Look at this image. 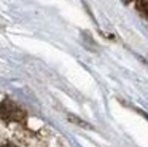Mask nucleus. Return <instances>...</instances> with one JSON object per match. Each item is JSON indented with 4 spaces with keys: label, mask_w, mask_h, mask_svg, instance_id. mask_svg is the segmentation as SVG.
Returning <instances> with one entry per match:
<instances>
[{
    "label": "nucleus",
    "mask_w": 148,
    "mask_h": 147,
    "mask_svg": "<svg viewBox=\"0 0 148 147\" xmlns=\"http://www.w3.org/2000/svg\"><path fill=\"white\" fill-rule=\"evenodd\" d=\"M0 118L7 123H21L26 120V110L11 99L0 102Z\"/></svg>",
    "instance_id": "nucleus-1"
},
{
    "label": "nucleus",
    "mask_w": 148,
    "mask_h": 147,
    "mask_svg": "<svg viewBox=\"0 0 148 147\" xmlns=\"http://www.w3.org/2000/svg\"><path fill=\"white\" fill-rule=\"evenodd\" d=\"M135 6H137L138 11H142V13H148V2H147V0H138V2L135 3Z\"/></svg>",
    "instance_id": "nucleus-2"
},
{
    "label": "nucleus",
    "mask_w": 148,
    "mask_h": 147,
    "mask_svg": "<svg viewBox=\"0 0 148 147\" xmlns=\"http://www.w3.org/2000/svg\"><path fill=\"white\" fill-rule=\"evenodd\" d=\"M0 147H18L16 144H13V142H3Z\"/></svg>",
    "instance_id": "nucleus-3"
},
{
    "label": "nucleus",
    "mask_w": 148,
    "mask_h": 147,
    "mask_svg": "<svg viewBox=\"0 0 148 147\" xmlns=\"http://www.w3.org/2000/svg\"><path fill=\"white\" fill-rule=\"evenodd\" d=\"M124 2H132V0H124Z\"/></svg>",
    "instance_id": "nucleus-4"
},
{
    "label": "nucleus",
    "mask_w": 148,
    "mask_h": 147,
    "mask_svg": "<svg viewBox=\"0 0 148 147\" xmlns=\"http://www.w3.org/2000/svg\"><path fill=\"white\" fill-rule=\"evenodd\" d=\"M147 16H148V13H147Z\"/></svg>",
    "instance_id": "nucleus-5"
}]
</instances>
